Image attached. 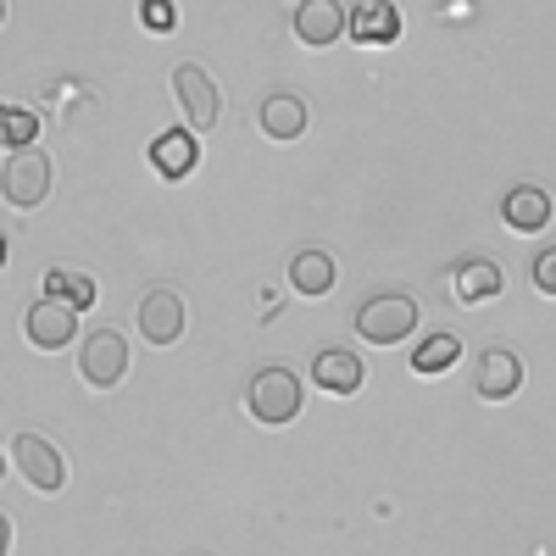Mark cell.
<instances>
[{"mask_svg": "<svg viewBox=\"0 0 556 556\" xmlns=\"http://www.w3.org/2000/svg\"><path fill=\"white\" fill-rule=\"evenodd\" d=\"M412 329H417V301L401 295V290H379V295H367L356 306V334L367 345H395Z\"/></svg>", "mask_w": 556, "mask_h": 556, "instance_id": "6da1fadb", "label": "cell"}, {"mask_svg": "<svg viewBox=\"0 0 556 556\" xmlns=\"http://www.w3.org/2000/svg\"><path fill=\"white\" fill-rule=\"evenodd\" d=\"M251 417L256 424H267V429H285V424H295L301 417V379L290 374V367H262V374L251 379Z\"/></svg>", "mask_w": 556, "mask_h": 556, "instance_id": "7a4b0ae2", "label": "cell"}, {"mask_svg": "<svg viewBox=\"0 0 556 556\" xmlns=\"http://www.w3.org/2000/svg\"><path fill=\"white\" fill-rule=\"evenodd\" d=\"M51 156H39L34 146L28 151H17V156H7V167H0V195H7L12 206H23V212H34V206H45V195H51Z\"/></svg>", "mask_w": 556, "mask_h": 556, "instance_id": "3957f363", "label": "cell"}, {"mask_svg": "<svg viewBox=\"0 0 556 556\" xmlns=\"http://www.w3.org/2000/svg\"><path fill=\"white\" fill-rule=\"evenodd\" d=\"M173 96H178V112L190 128H217L223 117V96H217V84L201 62H178L173 67Z\"/></svg>", "mask_w": 556, "mask_h": 556, "instance_id": "277c9868", "label": "cell"}, {"mask_svg": "<svg viewBox=\"0 0 556 556\" xmlns=\"http://www.w3.org/2000/svg\"><path fill=\"white\" fill-rule=\"evenodd\" d=\"M123 374H128V340L117 329H96L78 345V379L89 390H112L123 384Z\"/></svg>", "mask_w": 556, "mask_h": 556, "instance_id": "5b68a950", "label": "cell"}, {"mask_svg": "<svg viewBox=\"0 0 556 556\" xmlns=\"http://www.w3.org/2000/svg\"><path fill=\"white\" fill-rule=\"evenodd\" d=\"M12 462H17V473H23L39 495H56V490L67 484V462H62V451L45 440V434H17Z\"/></svg>", "mask_w": 556, "mask_h": 556, "instance_id": "8992f818", "label": "cell"}, {"mask_svg": "<svg viewBox=\"0 0 556 556\" xmlns=\"http://www.w3.org/2000/svg\"><path fill=\"white\" fill-rule=\"evenodd\" d=\"M184 329H190V312H184V295L156 285L146 301H139V334H146L151 345H178Z\"/></svg>", "mask_w": 556, "mask_h": 556, "instance_id": "52a82bcc", "label": "cell"}, {"mask_svg": "<svg viewBox=\"0 0 556 556\" xmlns=\"http://www.w3.org/2000/svg\"><path fill=\"white\" fill-rule=\"evenodd\" d=\"M23 334H28L34 351H62V345H73V334H78V312H73L67 301H56V295H45V301L28 306Z\"/></svg>", "mask_w": 556, "mask_h": 556, "instance_id": "ba28073f", "label": "cell"}, {"mask_svg": "<svg viewBox=\"0 0 556 556\" xmlns=\"http://www.w3.org/2000/svg\"><path fill=\"white\" fill-rule=\"evenodd\" d=\"M345 34V7L340 0H301L295 12V39L312 45V51H323V45H334Z\"/></svg>", "mask_w": 556, "mask_h": 556, "instance_id": "9c48e42d", "label": "cell"}, {"mask_svg": "<svg viewBox=\"0 0 556 556\" xmlns=\"http://www.w3.org/2000/svg\"><path fill=\"white\" fill-rule=\"evenodd\" d=\"M345 34H356V45H395L401 39V12L390 0H362L356 12H345Z\"/></svg>", "mask_w": 556, "mask_h": 556, "instance_id": "30bf717a", "label": "cell"}, {"mask_svg": "<svg viewBox=\"0 0 556 556\" xmlns=\"http://www.w3.org/2000/svg\"><path fill=\"white\" fill-rule=\"evenodd\" d=\"M495 295H501V267L490 256H473V262H462L451 273V301L456 306H484Z\"/></svg>", "mask_w": 556, "mask_h": 556, "instance_id": "8fae6325", "label": "cell"}, {"mask_svg": "<svg viewBox=\"0 0 556 556\" xmlns=\"http://www.w3.org/2000/svg\"><path fill=\"white\" fill-rule=\"evenodd\" d=\"M367 379V367L356 362V351H317L312 356V384L329 395H356Z\"/></svg>", "mask_w": 556, "mask_h": 556, "instance_id": "7c38bea8", "label": "cell"}, {"mask_svg": "<svg viewBox=\"0 0 556 556\" xmlns=\"http://www.w3.org/2000/svg\"><path fill=\"white\" fill-rule=\"evenodd\" d=\"M501 217H506L513 235H540V228L551 223V195L540 190V184H518V190L501 201Z\"/></svg>", "mask_w": 556, "mask_h": 556, "instance_id": "4fadbf2b", "label": "cell"}, {"mask_svg": "<svg viewBox=\"0 0 556 556\" xmlns=\"http://www.w3.org/2000/svg\"><path fill=\"white\" fill-rule=\"evenodd\" d=\"M306 123H312V112H306L301 96H267L262 112H256V128H262L267 139H301Z\"/></svg>", "mask_w": 556, "mask_h": 556, "instance_id": "5bb4252c", "label": "cell"}, {"mask_svg": "<svg viewBox=\"0 0 556 556\" xmlns=\"http://www.w3.org/2000/svg\"><path fill=\"white\" fill-rule=\"evenodd\" d=\"M518 384H523V362L513 356V351H484L479 356V395L484 401H506V395H518Z\"/></svg>", "mask_w": 556, "mask_h": 556, "instance_id": "9a60e30c", "label": "cell"}, {"mask_svg": "<svg viewBox=\"0 0 556 556\" xmlns=\"http://www.w3.org/2000/svg\"><path fill=\"white\" fill-rule=\"evenodd\" d=\"M151 162H156V173H162V178H190V173H195V162H201L195 134H190V128L162 134L156 146H151Z\"/></svg>", "mask_w": 556, "mask_h": 556, "instance_id": "2e32d148", "label": "cell"}, {"mask_svg": "<svg viewBox=\"0 0 556 556\" xmlns=\"http://www.w3.org/2000/svg\"><path fill=\"white\" fill-rule=\"evenodd\" d=\"M290 290L295 295H306V301H317V295H329L334 290V256L329 251H301L295 262H290Z\"/></svg>", "mask_w": 556, "mask_h": 556, "instance_id": "e0dca14e", "label": "cell"}, {"mask_svg": "<svg viewBox=\"0 0 556 556\" xmlns=\"http://www.w3.org/2000/svg\"><path fill=\"white\" fill-rule=\"evenodd\" d=\"M456 356H462V340L445 329V334H429L424 345L412 351V367H417L424 379H434V374H451V367H456Z\"/></svg>", "mask_w": 556, "mask_h": 556, "instance_id": "ac0fdd59", "label": "cell"}, {"mask_svg": "<svg viewBox=\"0 0 556 556\" xmlns=\"http://www.w3.org/2000/svg\"><path fill=\"white\" fill-rule=\"evenodd\" d=\"M34 134H39V117H34L28 106L0 101V146H7V151H28Z\"/></svg>", "mask_w": 556, "mask_h": 556, "instance_id": "d6986e66", "label": "cell"}, {"mask_svg": "<svg viewBox=\"0 0 556 556\" xmlns=\"http://www.w3.org/2000/svg\"><path fill=\"white\" fill-rule=\"evenodd\" d=\"M45 290H51L56 301H67L73 312H84V306H96V278H84V273H67V267H56V273H45Z\"/></svg>", "mask_w": 556, "mask_h": 556, "instance_id": "ffe728a7", "label": "cell"}, {"mask_svg": "<svg viewBox=\"0 0 556 556\" xmlns=\"http://www.w3.org/2000/svg\"><path fill=\"white\" fill-rule=\"evenodd\" d=\"M529 278H534V290H540V295H556V245H545V251L534 256Z\"/></svg>", "mask_w": 556, "mask_h": 556, "instance_id": "44dd1931", "label": "cell"}, {"mask_svg": "<svg viewBox=\"0 0 556 556\" xmlns=\"http://www.w3.org/2000/svg\"><path fill=\"white\" fill-rule=\"evenodd\" d=\"M173 17H178V12L167 7V0H146V28H151V34H167Z\"/></svg>", "mask_w": 556, "mask_h": 556, "instance_id": "7402d4cb", "label": "cell"}, {"mask_svg": "<svg viewBox=\"0 0 556 556\" xmlns=\"http://www.w3.org/2000/svg\"><path fill=\"white\" fill-rule=\"evenodd\" d=\"M7 551H12V518L0 513V556H7Z\"/></svg>", "mask_w": 556, "mask_h": 556, "instance_id": "603a6c76", "label": "cell"}, {"mask_svg": "<svg viewBox=\"0 0 556 556\" xmlns=\"http://www.w3.org/2000/svg\"><path fill=\"white\" fill-rule=\"evenodd\" d=\"M0 28H7V0H0Z\"/></svg>", "mask_w": 556, "mask_h": 556, "instance_id": "cb8c5ba5", "label": "cell"}, {"mask_svg": "<svg viewBox=\"0 0 556 556\" xmlns=\"http://www.w3.org/2000/svg\"><path fill=\"white\" fill-rule=\"evenodd\" d=\"M0 267H7V240H0Z\"/></svg>", "mask_w": 556, "mask_h": 556, "instance_id": "d4e9b609", "label": "cell"}, {"mask_svg": "<svg viewBox=\"0 0 556 556\" xmlns=\"http://www.w3.org/2000/svg\"><path fill=\"white\" fill-rule=\"evenodd\" d=\"M0 473H7V468H0Z\"/></svg>", "mask_w": 556, "mask_h": 556, "instance_id": "484cf974", "label": "cell"}]
</instances>
